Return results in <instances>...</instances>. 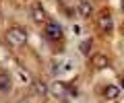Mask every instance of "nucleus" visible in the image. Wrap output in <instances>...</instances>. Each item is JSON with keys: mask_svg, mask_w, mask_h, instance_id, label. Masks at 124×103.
Returning <instances> with one entry per match:
<instances>
[{"mask_svg": "<svg viewBox=\"0 0 124 103\" xmlns=\"http://www.w3.org/2000/svg\"><path fill=\"white\" fill-rule=\"evenodd\" d=\"M103 97H106L108 101H114V99L120 97V89H118V87H114V85H108L106 89H103Z\"/></svg>", "mask_w": 124, "mask_h": 103, "instance_id": "nucleus-10", "label": "nucleus"}, {"mask_svg": "<svg viewBox=\"0 0 124 103\" xmlns=\"http://www.w3.org/2000/svg\"><path fill=\"white\" fill-rule=\"evenodd\" d=\"M13 89V78H10L8 72L0 70V93H10Z\"/></svg>", "mask_w": 124, "mask_h": 103, "instance_id": "nucleus-5", "label": "nucleus"}, {"mask_svg": "<svg viewBox=\"0 0 124 103\" xmlns=\"http://www.w3.org/2000/svg\"><path fill=\"white\" fill-rule=\"evenodd\" d=\"M17 74H19V78H23L25 82H31V78H29V74H27L23 68H17Z\"/></svg>", "mask_w": 124, "mask_h": 103, "instance_id": "nucleus-12", "label": "nucleus"}, {"mask_svg": "<svg viewBox=\"0 0 124 103\" xmlns=\"http://www.w3.org/2000/svg\"><path fill=\"white\" fill-rule=\"evenodd\" d=\"M97 23H99V27H101L106 33H110L112 29H114V21H112V17H110V13H108V10H106V13H103V10L99 13Z\"/></svg>", "mask_w": 124, "mask_h": 103, "instance_id": "nucleus-4", "label": "nucleus"}, {"mask_svg": "<svg viewBox=\"0 0 124 103\" xmlns=\"http://www.w3.org/2000/svg\"><path fill=\"white\" fill-rule=\"evenodd\" d=\"M91 64H93L95 68L101 70V68H108V66H110V58H108L106 54H93V56H91Z\"/></svg>", "mask_w": 124, "mask_h": 103, "instance_id": "nucleus-8", "label": "nucleus"}, {"mask_svg": "<svg viewBox=\"0 0 124 103\" xmlns=\"http://www.w3.org/2000/svg\"><path fill=\"white\" fill-rule=\"evenodd\" d=\"M91 13H93L91 2H87V0H81V2H79V17L87 19V17H91Z\"/></svg>", "mask_w": 124, "mask_h": 103, "instance_id": "nucleus-9", "label": "nucleus"}, {"mask_svg": "<svg viewBox=\"0 0 124 103\" xmlns=\"http://www.w3.org/2000/svg\"><path fill=\"white\" fill-rule=\"evenodd\" d=\"M6 41L13 45H25L27 41V31L23 27H10L6 31Z\"/></svg>", "mask_w": 124, "mask_h": 103, "instance_id": "nucleus-1", "label": "nucleus"}, {"mask_svg": "<svg viewBox=\"0 0 124 103\" xmlns=\"http://www.w3.org/2000/svg\"><path fill=\"white\" fill-rule=\"evenodd\" d=\"M79 52H81V54H83V56H87L89 52H91V39H87V41H83V43L79 45Z\"/></svg>", "mask_w": 124, "mask_h": 103, "instance_id": "nucleus-11", "label": "nucleus"}, {"mask_svg": "<svg viewBox=\"0 0 124 103\" xmlns=\"http://www.w3.org/2000/svg\"><path fill=\"white\" fill-rule=\"evenodd\" d=\"M122 89H124V78H122Z\"/></svg>", "mask_w": 124, "mask_h": 103, "instance_id": "nucleus-13", "label": "nucleus"}, {"mask_svg": "<svg viewBox=\"0 0 124 103\" xmlns=\"http://www.w3.org/2000/svg\"><path fill=\"white\" fill-rule=\"evenodd\" d=\"M46 37L52 39V41H60V39H62V29H60V25H58V23L48 21V23H46Z\"/></svg>", "mask_w": 124, "mask_h": 103, "instance_id": "nucleus-2", "label": "nucleus"}, {"mask_svg": "<svg viewBox=\"0 0 124 103\" xmlns=\"http://www.w3.org/2000/svg\"><path fill=\"white\" fill-rule=\"evenodd\" d=\"M50 93L54 95V97H58V99H64L66 97V93H68V89L66 87H64V82H52V85H50Z\"/></svg>", "mask_w": 124, "mask_h": 103, "instance_id": "nucleus-6", "label": "nucleus"}, {"mask_svg": "<svg viewBox=\"0 0 124 103\" xmlns=\"http://www.w3.org/2000/svg\"><path fill=\"white\" fill-rule=\"evenodd\" d=\"M29 85H31V93L37 95V97H46L48 91H50L48 87H46V82H41V81H31Z\"/></svg>", "mask_w": 124, "mask_h": 103, "instance_id": "nucleus-7", "label": "nucleus"}, {"mask_svg": "<svg viewBox=\"0 0 124 103\" xmlns=\"http://www.w3.org/2000/svg\"><path fill=\"white\" fill-rule=\"evenodd\" d=\"M31 19H33L37 25H46V23H48V14H46V10H44L41 4H33L31 6Z\"/></svg>", "mask_w": 124, "mask_h": 103, "instance_id": "nucleus-3", "label": "nucleus"}]
</instances>
